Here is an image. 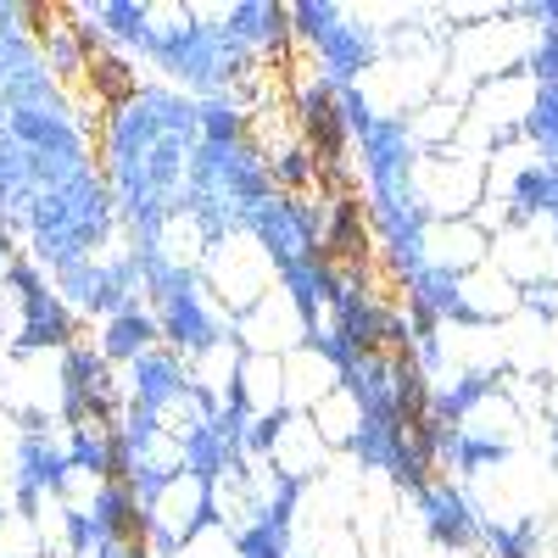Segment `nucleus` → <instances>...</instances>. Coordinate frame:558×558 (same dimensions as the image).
Listing matches in <instances>:
<instances>
[{"instance_id":"1","label":"nucleus","mask_w":558,"mask_h":558,"mask_svg":"<svg viewBox=\"0 0 558 558\" xmlns=\"http://www.w3.org/2000/svg\"><path fill=\"white\" fill-rule=\"evenodd\" d=\"M324 268L330 274H368L375 257H368V218H363V202H341L336 218H330V241L318 246Z\"/></svg>"},{"instance_id":"2","label":"nucleus","mask_w":558,"mask_h":558,"mask_svg":"<svg viewBox=\"0 0 558 558\" xmlns=\"http://www.w3.org/2000/svg\"><path fill=\"white\" fill-rule=\"evenodd\" d=\"M78 57H84L89 89L101 96V107H118V101H129V96H134V78H129V68L107 51V45H96L89 34H78Z\"/></svg>"},{"instance_id":"3","label":"nucleus","mask_w":558,"mask_h":558,"mask_svg":"<svg viewBox=\"0 0 558 558\" xmlns=\"http://www.w3.org/2000/svg\"><path fill=\"white\" fill-rule=\"evenodd\" d=\"M118 542L129 547V558H146V547H151V536H146V520H140L129 502L118 508Z\"/></svg>"}]
</instances>
